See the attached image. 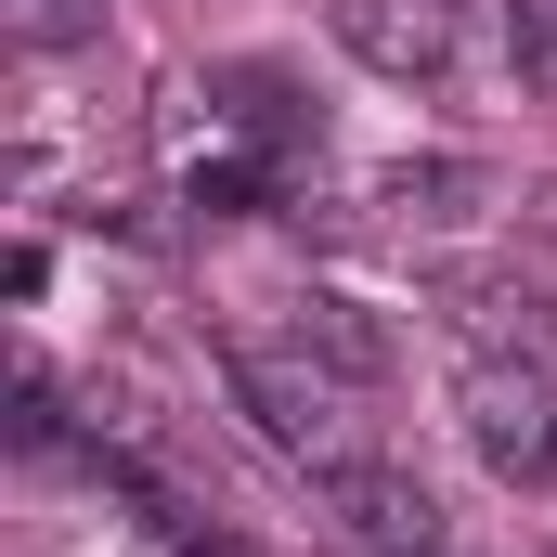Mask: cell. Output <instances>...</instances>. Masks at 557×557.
<instances>
[{
    "label": "cell",
    "mask_w": 557,
    "mask_h": 557,
    "mask_svg": "<svg viewBox=\"0 0 557 557\" xmlns=\"http://www.w3.org/2000/svg\"><path fill=\"white\" fill-rule=\"evenodd\" d=\"M117 0H0V26L26 39V52H65V39H91Z\"/></svg>",
    "instance_id": "obj_8"
},
{
    "label": "cell",
    "mask_w": 557,
    "mask_h": 557,
    "mask_svg": "<svg viewBox=\"0 0 557 557\" xmlns=\"http://www.w3.org/2000/svg\"><path fill=\"white\" fill-rule=\"evenodd\" d=\"M324 26H337L350 65H376V78H403V91H428V78L454 65V0H324Z\"/></svg>",
    "instance_id": "obj_3"
},
{
    "label": "cell",
    "mask_w": 557,
    "mask_h": 557,
    "mask_svg": "<svg viewBox=\"0 0 557 557\" xmlns=\"http://www.w3.org/2000/svg\"><path fill=\"white\" fill-rule=\"evenodd\" d=\"M285 337H298L324 376H350V389H376V376H389V324H376L363 298H337V285H311V298L285 311Z\"/></svg>",
    "instance_id": "obj_5"
},
{
    "label": "cell",
    "mask_w": 557,
    "mask_h": 557,
    "mask_svg": "<svg viewBox=\"0 0 557 557\" xmlns=\"http://www.w3.org/2000/svg\"><path fill=\"white\" fill-rule=\"evenodd\" d=\"M467 441L493 480L545 493L557 480V363H467Z\"/></svg>",
    "instance_id": "obj_2"
},
{
    "label": "cell",
    "mask_w": 557,
    "mask_h": 557,
    "mask_svg": "<svg viewBox=\"0 0 557 557\" xmlns=\"http://www.w3.org/2000/svg\"><path fill=\"white\" fill-rule=\"evenodd\" d=\"M467 337H480V363H557V311L532 285H480L467 298Z\"/></svg>",
    "instance_id": "obj_6"
},
{
    "label": "cell",
    "mask_w": 557,
    "mask_h": 557,
    "mask_svg": "<svg viewBox=\"0 0 557 557\" xmlns=\"http://www.w3.org/2000/svg\"><path fill=\"white\" fill-rule=\"evenodd\" d=\"M13 441H26V454H65V416H52V376H39V363L13 376Z\"/></svg>",
    "instance_id": "obj_10"
},
{
    "label": "cell",
    "mask_w": 557,
    "mask_h": 557,
    "mask_svg": "<svg viewBox=\"0 0 557 557\" xmlns=\"http://www.w3.org/2000/svg\"><path fill=\"white\" fill-rule=\"evenodd\" d=\"M467 195H480V169H389L376 182L389 221H467Z\"/></svg>",
    "instance_id": "obj_7"
},
{
    "label": "cell",
    "mask_w": 557,
    "mask_h": 557,
    "mask_svg": "<svg viewBox=\"0 0 557 557\" xmlns=\"http://www.w3.org/2000/svg\"><path fill=\"white\" fill-rule=\"evenodd\" d=\"M506 52L532 91H557V0H506Z\"/></svg>",
    "instance_id": "obj_9"
},
{
    "label": "cell",
    "mask_w": 557,
    "mask_h": 557,
    "mask_svg": "<svg viewBox=\"0 0 557 557\" xmlns=\"http://www.w3.org/2000/svg\"><path fill=\"white\" fill-rule=\"evenodd\" d=\"M221 389H234V416L260 428L285 467H311V480H350V467L376 454L363 416H350L363 389H350V376H324L298 337H285V350H221Z\"/></svg>",
    "instance_id": "obj_1"
},
{
    "label": "cell",
    "mask_w": 557,
    "mask_h": 557,
    "mask_svg": "<svg viewBox=\"0 0 557 557\" xmlns=\"http://www.w3.org/2000/svg\"><path fill=\"white\" fill-rule=\"evenodd\" d=\"M324 493H337V519H350L376 557H441V493H428L416 467L363 454V467H350V480H324Z\"/></svg>",
    "instance_id": "obj_4"
}]
</instances>
